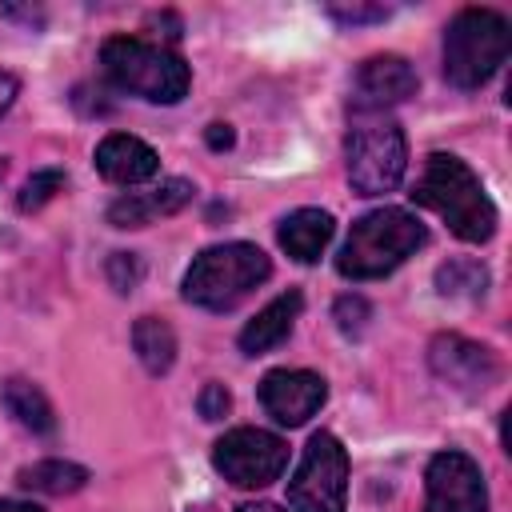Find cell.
Wrapping results in <instances>:
<instances>
[{"label":"cell","instance_id":"cell-15","mask_svg":"<svg viewBox=\"0 0 512 512\" xmlns=\"http://www.w3.org/2000/svg\"><path fill=\"white\" fill-rule=\"evenodd\" d=\"M300 308H304V296H300L296 288L280 292L272 304H264V308H260V312L240 328V352L260 356V352L276 348L280 340H288V332H292V324H296Z\"/></svg>","mask_w":512,"mask_h":512},{"label":"cell","instance_id":"cell-10","mask_svg":"<svg viewBox=\"0 0 512 512\" xmlns=\"http://www.w3.org/2000/svg\"><path fill=\"white\" fill-rule=\"evenodd\" d=\"M428 368L456 392L464 396H480L496 384L500 376V364H496V352L468 340V336H456V332H440L432 344H428Z\"/></svg>","mask_w":512,"mask_h":512},{"label":"cell","instance_id":"cell-18","mask_svg":"<svg viewBox=\"0 0 512 512\" xmlns=\"http://www.w3.org/2000/svg\"><path fill=\"white\" fill-rule=\"evenodd\" d=\"M132 352L140 356V364L152 372V376H164L176 360V332L168 320L160 316H140L132 324Z\"/></svg>","mask_w":512,"mask_h":512},{"label":"cell","instance_id":"cell-3","mask_svg":"<svg viewBox=\"0 0 512 512\" xmlns=\"http://www.w3.org/2000/svg\"><path fill=\"white\" fill-rule=\"evenodd\" d=\"M100 68L120 92L152 104H180L192 84V72L176 52L140 36H108L100 44Z\"/></svg>","mask_w":512,"mask_h":512},{"label":"cell","instance_id":"cell-21","mask_svg":"<svg viewBox=\"0 0 512 512\" xmlns=\"http://www.w3.org/2000/svg\"><path fill=\"white\" fill-rule=\"evenodd\" d=\"M56 192H64V172H60V168H40V172H32V176L24 180L16 204H20L24 212H32V208L48 204Z\"/></svg>","mask_w":512,"mask_h":512},{"label":"cell","instance_id":"cell-24","mask_svg":"<svg viewBox=\"0 0 512 512\" xmlns=\"http://www.w3.org/2000/svg\"><path fill=\"white\" fill-rule=\"evenodd\" d=\"M388 4H328V16L340 24H368V20H388Z\"/></svg>","mask_w":512,"mask_h":512},{"label":"cell","instance_id":"cell-14","mask_svg":"<svg viewBox=\"0 0 512 512\" xmlns=\"http://www.w3.org/2000/svg\"><path fill=\"white\" fill-rule=\"evenodd\" d=\"M160 168V156L140 140V136H128V132H112L96 144V172L108 180V184H120V188H132V184H144L152 180Z\"/></svg>","mask_w":512,"mask_h":512},{"label":"cell","instance_id":"cell-7","mask_svg":"<svg viewBox=\"0 0 512 512\" xmlns=\"http://www.w3.org/2000/svg\"><path fill=\"white\" fill-rule=\"evenodd\" d=\"M348 500V452L332 432H316L288 480V504L296 512H344Z\"/></svg>","mask_w":512,"mask_h":512},{"label":"cell","instance_id":"cell-27","mask_svg":"<svg viewBox=\"0 0 512 512\" xmlns=\"http://www.w3.org/2000/svg\"><path fill=\"white\" fill-rule=\"evenodd\" d=\"M16 92H20V80H16L12 72H4V68H0V116H4L8 108H12Z\"/></svg>","mask_w":512,"mask_h":512},{"label":"cell","instance_id":"cell-17","mask_svg":"<svg viewBox=\"0 0 512 512\" xmlns=\"http://www.w3.org/2000/svg\"><path fill=\"white\" fill-rule=\"evenodd\" d=\"M0 404H4V412H8L20 428H28V432H36V436H48V432L56 428V412H52L48 396H44L32 380H24V376H12V380L0 384Z\"/></svg>","mask_w":512,"mask_h":512},{"label":"cell","instance_id":"cell-6","mask_svg":"<svg viewBox=\"0 0 512 512\" xmlns=\"http://www.w3.org/2000/svg\"><path fill=\"white\" fill-rule=\"evenodd\" d=\"M348 184L356 196H384L408 172V140L404 128L384 112H356L348 128Z\"/></svg>","mask_w":512,"mask_h":512},{"label":"cell","instance_id":"cell-2","mask_svg":"<svg viewBox=\"0 0 512 512\" xmlns=\"http://www.w3.org/2000/svg\"><path fill=\"white\" fill-rule=\"evenodd\" d=\"M424 240H428L424 224L404 208L364 212L348 228V240L340 244L336 272L348 280H380V276L396 272L408 256H416V248H424Z\"/></svg>","mask_w":512,"mask_h":512},{"label":"cell","instance_id":"cell-23","mask_svg":"<svg viewBox=\"0 0 512 512\" xmlns=\"http://www.w3.org/2000/svg\"><path fill=\"white\" fill-rule=\"evenodd\" d=\"M368 316H372V308H368L364 296H340L336 300V324H340L344 336H360L364 324H368Z\"/></svg>","mask_w":512,"mask_h":512},{"label":"cell","instance_id":"cell-12","mask_svg":"<svg viewBox=\"0 0 512 512\" xmlns=\"http://www.w3.org/2000/svg\"><path fill=\"white\" fill-rule=\"evenodd\" d=\"M416 68L396 56V52H384V56H368L360 68H356V112H384L408 96H416Z\"/></svg>","mask_w":512,"mask_h":512},{"label":"cell","instance_id":"cell-29","mask_svg":"<svg viewBox=\"0 0 512 512\" xmlns=\"http://www.w3.org/2000/svg\"><path fill=\"white\" fill-rule=\"evenodd\" d=\"M236 512H284L280 504H268V500H256V504H240Z\"/></svg>","mask_w":512,"mask_h":512},{"label":"cell","instance_id":"cell-13","mask_svg":"<svg viewBox=\"0 0 512 512\" xmlns=\"http://www.w3.org/2000/svg\"><path fill=\"white\" fill-rule=\"evenodd\" d=\"M192 196H196L192 180L168 176V180H160L152 192H128V196L112 200V204H108V224H112V228H144V224H152V220H160V216L180 212Z\"/></svg>","mask_w":512,"mask_h":512},{"label":"cell","instance_id":"cell-20","mask_svg":"<svg viewBox=\"0 0 512 512\" xmlns=\"http://www.w3.org/2000/svg\"><path fill=\"white\" fill-rule=\"evenodd\" d=\"M436 288L440 296H460V300H480L488 292V268L480 260L456 256L436 268Z\"/></svg>","mask_w":512,"mask_h":512},{"label":"cell","instance_id":"cell-11","mask_svg":"<svg viewBox=\"0 0 512 512\" xmlns=\"http://www.w3.org/2000/svg\"><path fill=\"white\" fill-rule=\"evenodd\" d=\"M324 400H328V384L308 368H272L260 380V404L284 428H300L304 420H312L324 408Z\"/></svg>","mask_w":512,"mask_h":512},{"label":"cell","instance_id":"cell-8","mask_svg":"<svg viewBox=\"0 0 512 512\" xmlns=\"http://www.w3.org/2000/svg\"><path fill=\"white\" fill-rule=\"evenodd\" d=\"M212 468L236 488H268L288 468V444L264 428H232L212 444Z\"/></svg>","mask_w":512,"mask_h":512},{"label":"cell","instance_id":"cell-16","mask_svg":"<svg viewBox=\"0 0 512 512\" xmlns=\"http://www.w3.org/2000/svg\"><path fill=\"white\" fill-rule=\"evenodd\" d=\"M332 232H336L332 212H324V208H296L292 216L280 220L276 240H280V248H284L292 260L312 264V260H320V252L328 248Z\"/></svg>","mask_w":512,"mask_h":512},{"label":"cell","instance_id":"cell-26","mask_svg":"<svg viewBox=\"0 0 512 512\" xmlns=\"http://www.w3.org/2000/svg\"><path fill=\"white\" fill-rule=\"evenodd\" d=\"M204 140H208V148H212V152H224V148H232V140H236V136H232V128H228V124H208V136H204Z\"/></svg>","mask_w":512,"mask_h":512},{"label":"cell","instance_id":"cell-19","mask_svg":"<svg viewBox=\"0 0 512 512\" xmlns=\"http://www.w3.org/2000/svg\"><path fill=\"white\" fill-rule=\"evenodd\" d=\"M16 484L28 492H44V496H68L88 484V468L72 460H36L16 472Z\"/></svg>","mask_w":512,"mask_h":512},{"label":"cell","instance_id":"cell-5","mask_svg":"<svg viewBox=\"0 0 512 512\" xmlns=\"http://www.w3.org/2000/svg\"><path fill=\"white\" fill-rule=\"evenodd\" d=\"M512 48V32L508 20L496 8H464L452 16L448 32H444V76L448 84L472 92L484 88L500 64L508 60Z\"/></svg>","mask_w":512,"mask_h":512},{"label":"cell","instance_id":"cell-25","mask_svg":"<svg viewBox=\"0 0 512 512\" xmlns=\"http://www.w3.org/2000/svg\"><path fill=\"white\" fill-rule=\"evenodd\" d=\"M196 408H200V416H204V420H220V416L232 408V396H228V388H224V384H204V392H200Z\"/></svg>","mask_w":512,"mask_h":512},{"label":"cell","instance_id":"cell-22","mask_svg":"<svg viewBox=\"0 0 512 512\" xmlns=\"http://www.w3.org/2000/svg\"><path fill=\"white\" fill-rule=\"evenodd\" d=\"M104 272H108V280H112L116 292H132L140 284V276H144V264H140L136 252H112Z\"/></svg>","mask_w":512,"mask_h":512},{"label":"cell","instance_id":"cell-28","mask_svg":"<svg viewBox=\"0 0 512 512\" xmlns=\"http://www.w3.org/2000/svg\"><path fill=\"white\" fill-rule=\"evenodd\" d=\"M0 512H44V508L28 504V500H0Z\"/></svg>","mask_w":512,"mask_h":512},{"label":"cell","instance_id":"cell-9","mask_svg":"<svg viewBox=\"0 0 512 512\" xmlns=\"http://www.w3.org/2000/svg\"><path fill=\"white\" fill-rule=\"evenodd\" d=\"M424 512H488L480 464L456 448L436 452L424 472Z\"/></svg>","mask_w":512,"mask_h":512},{"label":"cell","instance_id":"cell-4","mask_svg":"<svg viewBox=\"0 0 512 512\" xmlns=\"http://www.w3.org/2000/svg\"><path fill=\"white\" fill-rule=\"evenodd\" d=\"M268 276H272V260L256 244H248V240L216 244V248H204L188 264L184 300L196 308H208V312H228L248 292H256Z\"/></svg>","mask_w":512,"mask_h":512},{"label":"cell","instance_id":"cell-1","mask_svg":"<svg viewBox=\"0 0 512 512\" xmlns=\"http://www.w3.org/2000/svg\"><path fill=\"white\" fill-rule=\"evenodd\" d=\"M420 208H432L460 240L484 244L496 232V204L484 192L480 176L452 152H432L424 160L420 180L408 192Z\"/></svg>","mask_w":512,"mask_h":512}]
</instances>
